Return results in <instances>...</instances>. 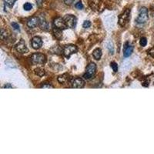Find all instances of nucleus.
Instances as JSON below:
<instances>
[{
    "instance_id": "1",
    "label": "nucleus",
    "mask_w": 154,
    "mask_h": 154,
    "mask_svg": "<svg viewBox=\"0 0 154 154\" xmlns=\"http://www.w3.org/2000/svg\"><path fill=\"white\" fill-rule=\"evenodd\" d=\"M148 19V10L146 7H142L139 10V15L136 19V22L139 24H143V23H147Z\"/></svg>"
},
{
    "instance_id": "2",
    "label": "nucleus",
    "mask_w": 154,
    "mask_h": 154,
    "mask_svg": "<svg viewBox=\"0 0 154 154\" xmlns=\"http://www.w3.org/2000/svg\"><path fill=\"white\" fill-rule=\"evenodd\" d=\"M31 62L32 64H44L46 62V57L44 54L42 53H33L31 56Z\"/></svg>"
},
{
    "instance_id": "3",
    "label": "nucleus",
    "mask_w": 154,
    "mask_h": 154,
    "mask_svg": "<svg viewBox=\"0 0 154 154\" xmlns=\"http://www.w3.org/2000/svg\"><path fill=\"white\" fill-rule=\"evenodd\" d=\"M78 49L77 47L74 45H65L63 48V55L65 56V57L67 59H70V57L71 56V55L74 54V53H76Z\"/></svg>"
},
{
    "instance_id": "4",
    "label": "nucleus",
    "mask_w": 154,
    "mask_h": 154,
    "mask_svg": "<svg viewBox=\"0 0 154 154\" xmlns=\"http://www.w3.org/2000/svg\"><path fill=\"white\" fill-rule=\"evenodd\" d=\"M96 65L93 62H91L87 66V73L83 75L84 79H89L90 78H92L95 73H96Z\"/></svg>"
},
{
    "instance_id": "5",
    "label": "nucleus",
    "mask_w": 154,
    "mask_h": 154,
    "mask_svg": "<svg viewBox=\"0 0 154 154\" xmlns=\"http://www.w3.org/2000/svg\"><path fill=\"white\" fill-rule=\"evenodd\" d=\"M65 23H66V26L68 28H74L76 25V17L73 15H66V16L63 18Z\"/></svg>"
},
{
    "instance_id": "6",
    "label": "nucleus",
    "mask_w": 154,
    "mask_h": 154,
    "mask_svg": "<svg viewBox=\"0 0 154 154\" xmlns=\"http://www.w3.org/2000/svg\"><path fill=\"white\" fill-rule=\"evenodd\" d=\"M72 88L82 89L85 86V81L81 78H75L71 82Z\"/></svg>"
},
{
    "instance_id": "7",
    "label": "nucleus",
    "mask_w": 154,
    "mask_h": 154,
    "mask_svg": "<svg viewBox=\"0 0 154 154\" xmlns=\"http://www.w3.org/2000/svg\"><path fill=\"white\" fill-rule=\"evenodd\" d=\"M130 10H126L122 15H120V19H119V23L120 24V26H125V24L127 23L129 19H130Z\"/></svg>"
},
{
    "instance_id": "8",
    "label": "nucleus",
    "mask_w": 154,
    "mask_h": 154,
    "mask_svg": "<svg viewBox=\"0 0 154 154\" xmlns=\"http://www.w3.org/2000/svg\"><path fill=\"white\" fill-rule=\"evenodd\" d=\"M54 26L56 28L59 29L61 30H63V29H66V28H68L63 18H60V17H59V18H56V19H55Z\"/></svg>"
},
{
    "instance_id": "9",
    "label": "nucleus",
    "mask_w": 154,
    "mask_h": 154,
    "mask_svg": "<svg viewBox=\"0 0 154 154\" xmlns=\"http://www.w3.org/2000/svg\"><path fill=\"white\" fill-rule=\"evenodd\" d=\"M15 49L16 50L20 53H26L28 52V49H27V46L25 43V42L23 40H21L20 41L17 43V45H15Z\"/></svg>"
},
{
    "instance_id": "10",
    "label": "nucleus",
    "mask_w": 154,
    "mask_h": 154,
    "mask_svg": "<svg viewBox=\"0 0 154 154\" xmlns=\"http://www.w3.org/2000/svg\"><path fill=\"white\" fill-rule=\"evenodd\" d=\"M43 45V40L39 36H35L32 38V46L33 49H40Z\"/></svg>"
},
{
    "instance_id": "11",
    "label": "nucleus",
    "mask_w": 154,
    "mask_h": 154,
    "mask_svg": "<svg viewBox=\"0 0 154 154\" xmlns=\"http://www.w3.org/2000/svg\"><path fill=\"white\" fill-rule=\"evenodd\" d=\"M39 25H40V19L36 16L32 17V18L29 19L28 22H27V26L31 29L36 28Z\"/></svg>"
},
{
    "instance_id": "12",
    "label": "nucleus",
    "mask_w": 154,
    "mask_h": 154,
    "mask_svg": "<svg viewBox=\"0 0 154 154\" xmlns=\"http://www.w3.org/2000/svg\"><path fill=\"white\" fill-rule=\"evenodd\" d=\"M133 52V46L130 45V44L126 43L124 45V50H123V55L125 57H129L131 56V54Z\"/></svg>"
},
{
    "instance_id": "13",
    "label": "nucleus",
    "mask_w": 154,
    "mask_h": 154,
    "mask_svg": "<svg viewBox=\"0 0 154 154\" xmlns=\"http://www.w3.org/2000/svg\"><path fill=\"white\" fill-rule=\"evenodd\" d=\"M102 54H103V53H102V50L100 49H96L92 53V56L96 60H100L102 57Z\"/></svg>"
},
{
    "instance_id": "14",
    "label": "nucleus",
    "mask_w": 154,
    "mask_h": 154,
    "mask_svg": "<svg viewBox=\"0 0 154 154\" xmlns=\"http://www.w3.org/2000/svg\"><path fill=\"white\" fill-rule=\"evenodd\" d=\"M69 80V75L68 74H63L62 76H60L58 77V81L60 83H66Z\"/></svg>"
},
{
    "instance_id": "15",
    "label": "nucleus",
    "mask_w": 154,
    "mask_h": 154,
    "mask_svg": "<svg viewBox=\"0 0 154 154\" xmlns=\"http://www.w3.org/2000/svg\"><path fill=\"white\" fill-rule=\"evenodd\" d=\"M40 26L42 29H45V30H48L49 29H48L49 28V24L45 20L43 21V19H40Z\"/></svg>"
},
{
    "instance_id": "16",
    "label": "nucleus",
    "mask_w": 154,
    "mask_h": 154,
    "mask_svg": "<svg viewBox=\"0 0 154 154\" xmlns=\"http://www.w3.org/2000/svg\"><path fill=\"white\" fill-rule=\"evenodd\" d=\"M35 73L39 76H43L45 75V70L41 67H38L37 69L35 70Z\"/></svg>"
},
{
    "instance_id": "17",
    "label": "nucleus",
    "mask_w": 154,
    "mask_h": 154,
    "mask_svg": "<svg viewBox=\"0 0 154 154\" xmlns=\"http://www.w3.org/2000/svg\"><path fill=\"white\" fill-rule=\"evenodd\" d=\"M54 33H55V36H56V37L57 38V39H60L61 37H62V32H61V29H54Z\"/></svg>"
},
{
    "instance_id": "18",
    "label": "nucleus",
    "mask_w": 154,
    "mask_h": 154,
    "mask_svg": "<svg viewBox=\"0 0 154 154\" xmlns=\"http://www.w3.org/2000/svg\"><path fill=\"white\" fill-rule=\"evenodd\" d=\"M23 8L26 11H30L32 9V5L29 2H26L23 5Z\"/></svg>"
},
{
    "instance_id": "19",
    "label": "nucleus",
    "mask_w": 154,
    "mask_h": 154,
    "mask_svg": "<svg viewBox=\"0 0 154 154\" xmlns=\"http://www.w3.org/2000/svg\"><path fill=\"white\" fill-rule=\"evenodd\" d=\"M110 66H111V68L113 69V72H115V73H117V72L118 71V65H117V62H112L110 63Z\"/></svg>"
},
{
    "instance_id": "20",
    "label": "nucleus",
    "mask_w": 154,
    "mask_h": 154,
    "mask_svg": "<svg viewBox=\"0 0 154 154\" xmlns=\"http://www.w3.org/2000/svg\"><path fill=\"white\" fill-rule=\"evenodd\" d=\"M139 44H140L141 46H146L147 44V38L145 37H142L140 39V41H139Z\"/></svg>"
},
{
    "instance_id": "21",
    "label": "nucleus",
    "mask_w": 154,
    "mask_h": 154,
    "mask_svg": "<svg viewBox=\"0 0 154 154\" xmlns=\"http://www.w3.org/2000/svg\"><path fill=\"white\" fill-rule=\"evenodd\" d=\"M15 1H16V0H4L5 3H6L7 6H10V7L13 6V5H14V3L15 2Z\"/></svg>"
},
{
    "instance_id": "22",
    "label": "nucleus",
    "mask_w": 154,
    "mask_h": 154,
    "mask_svg": "<svg viewBox=\"0 0 154 154\" xmlns=\"http://www.w3.org/2000/svg\"><path fill=\"white\" fill-rule=\"evenodd\" d=\"M41 88L42 89H49V88H51V89H53L54 88V87H53V86H52V85L51 84H49V83H44V84H43L41 86Z\"/></svg>"
},
{
    "instance_id": "23",
    "label": "nucleus",
    "mask_w": 154,
    "mask_h": 154,
    "mask_svg": "<svg viewBox=\"0 0 154 154\" xmlns=\"http://www.w3.org/2000/svg\"><path fill=\"white\" fill-rule=\"evenodd\" d=\"M83 28H85V29L89 28V27L91 26V22L90 21H88V20L85 21L83 24Z\"/></svg>"
},
{
    "instance_id": "24",
    "label": "nucleus",
    "mask_w": 154,
    "mask_h": 154,
    "mask_svg": "<svg viewBox=\"0 0 154 154\" xmlns=\"http://www.w3.org/2000/svg\"><path fill=\"white\" fill-rule=\"evenodd\" d=\"M75 7L78 10H83L84 6H83V4L82 3V2H78L77 3H76Z\"/></svg>"
},
{
    "instance_id": "25",
    "label": "nucleus",
    "mask_w": 154,
    "mask_h": 154,
    "mask_svg": "<svg viewBox=\"0 0 154 154\" xmlns=\"http://www.w3.org/2000/svg\"><path fill=\"white\" fill-rule=\"evenodd\" d=\"M12 28L15 29V30H17V31H20V27H19V24L16 23H12Z\"/></svg>"
},
{
    "instance_id": "26",
    "label": "nucleus",
    "mask_w": 154,
    "mask_h": 154,
    "mask_svg": "<svg viewBox=\"0 0 154 154\" xmlns=\"http://www.w3.org/2000/svg\"><path fill=\"white\" fill-rule=\"evenodd\" d=\"M7 32H6V31H5L3 29H2V30H1V38H2V40H3V39H5V38H6L7 37Z\"/></svg>"
},
{
    "instance_id": "27",
    "label": "nucleus",
    "mask_w": 154,
    "mask_h": 154,
    "mask_svg": "<svg viewBox=\"0 0 154 154\" xmlns=\"http://www.w3.org/2000/svg\"><path fill=\"white\" fill-rule=\"evenodd\" d=\"M74 1H75V0H64V2H65L66 5H68V6H70V5H72V4L73 3Z\"/></svg>"
},
{
    "instance_id": "28",
    "label": "nucleus",
    "mask_w": 154,
    "mask_h": 154,
    "mask_svg": "<svg viewBox=\"0 0 154 154\" xmlns=\"http://www.w3.org/2000/svg\"><path fill=\"white\" fill-rule=\"evenodd\" d=\"M149 54L150 55V56H152L153 57H154V49H151L149 50Z\"/></svg>"
},
{
    "instance_id": "29",
    "label": "nucleus",
    "mask_w": 154,
    "mask_h": 154,
    "mask_svg": "<svg viewBox=\"0 0 154 154\" xmlns=\"http://www.w3.org/2000/svg\"><path fill=\"white\" fill-rule=\"evenodd\" d=\"M36 4H37L38 6H40L43 4V2L44 0H36Z\"/></svg>"
},
{
    "instance_id": "30",
    "label": "nucleus",
    "mask_w": 154,
    "mask_h": 154,
    "mask_svg": "<svg viewBox=\"0 0 154 154\" xmlns=\"http://www.w3.org/2000/svg\"><path fill=\"white\" fill-rule=\"evenodd\" d=\"M3 88H13V87H12V86H11L10 83H8V84H6V85H5V86H4Z\"/></svg>"
}]
</instances>
